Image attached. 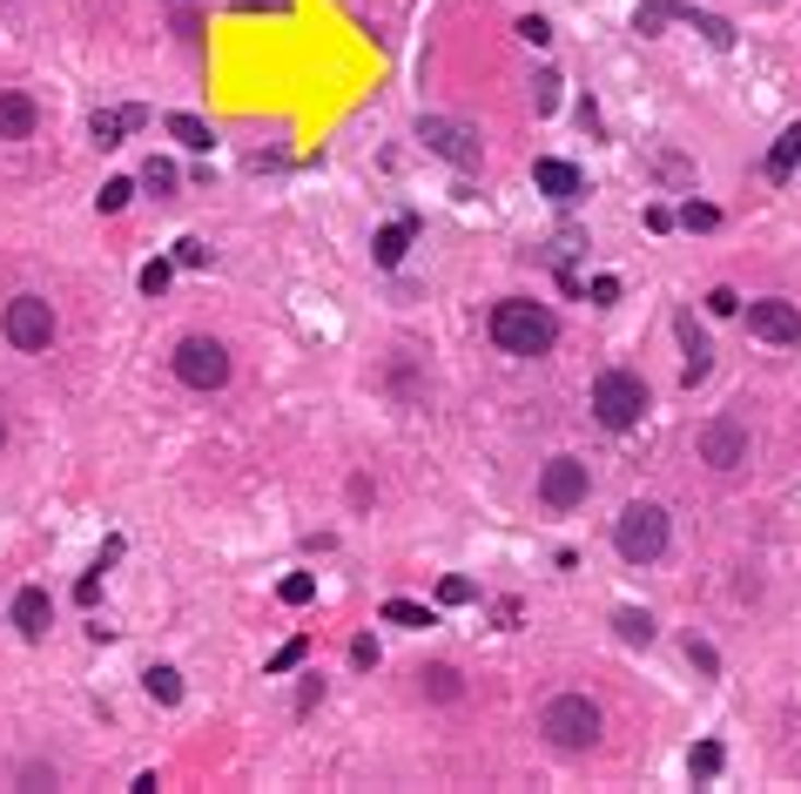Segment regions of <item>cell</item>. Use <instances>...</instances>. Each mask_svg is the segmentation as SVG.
Segmentation results:
<instances>
[{
    "label": "cell",
    "mask_w": 801,
    "mask_h": 794,
    "mask_svg": "<svg viewBox=\"0 0 801 794\" xmlns=\"http://www.w3.org/2000/svg\"><path fill=\"white\" fill-rule=\"evenodd\" d=\"M680 21H694V34H707V41H714V48H734V27H728V21H720V14H701V8H688V14H680Z\"/></svg>",
    "instance_id": "cb8c5ba5"
},
{
    "label": "cell",
    "mask_w": 801,
    "mask_h": 794,
    "mask_svg": "<svg viewBox=\"0 0 801 794\" xmlns=\"http://www.w3.org/2000/svg\"><path fill=\"white\" fill-rule=\"evenodd\" d=\"M169 276H176V256H169V263H163V256L142 263V290H148V297H163V290H169Z\"/></svg>",
    "instance_id": "f546056e"
},
{
    "label": "cell",
    "mask_w": 801,
    "mask_h": 794,
    "mask_svg": "<svg viewBox=\"0 0 801 794\" xmlns=\"http://www.w3.org/2000/svg\"><path fill=\"white\" fill-rule=\"evenodd\" d=\"M0 330H8L14 350H48L55 344V303L48 297H14L0 310Z\"/></svg>",
    "instance_id": "52a82bcc"
},
{
    "label": "cell",
    "mask_w": 801,
    "mask_h": 794,
    "mask_svg": "<svg viewBox=\"0 0 801 794\" xmlns=\"http://www.w3.org/2000/svg\"><path fill=\"white\" fill-rule=\"evenodd\" d=\"M210 243H203V236H182V243H176V269H210Z\"/></svg>",
    "instance_id": "484cf974"
},
{
    "label": "cell",
    "mask_w": 801,
    "mask_h": 794,
    "mask_svg": "<svg viewBox=\"0 0 801 794\" xmlns=\"http://www.w3.org/2000/svg\"><path fill=\"white\" fill-rule=\"evenodd\" d=\"M518 41H526V48H546V41H552V27H546L539 14H526V21H518Z\"/></svg>",
    "instance_id": "836d02e7"
},
{
    "label": "cell",
    "mask_w": 801,
    "mask_h": 794,
    "mask_svg": "<svg viewBox=\"0 0 801 794\" xmlns=\"http://www.w3.org/2000/svg\"><path fill=\"white\" fill-rule=\"evenodd\" d=\"M310 592H316V579L310 573H290L284 586H276V600H284V606H310Z\"/></svg>",
    "instance_id": "83f0119b"
},
{
    "label": "cell",
    "mask_w": 801,
    "mask_h": 794,
    "mask_svg": "<svg viewBox=\"0 0 801 794\" xmlns=\"http://www.w3.org/2000/svg\"><path fill=\"white\" fill-rule=\"evenodd\" d=\"M0 452H8V418H0Z\"/></svg>",
    "instance_id": "b9f144b4"
},
{
    "label": "cell",
    "mask_w": 801,
    "mask_h": 794,
    "mask_svg": "<svg viewBox=\"0 0 801 794\" xmlns=\"http://www.w3.org/2000/svg\"><path fill=\"white\" fill-rule=\"evenodd\" d=\"M350 660L357 666H378V640H371V633H364V640H350Z\"/></svg>",
    "instance_id": "8d00e7d4"
},
{
    "label": "cell",
    "mask_w": 801,
    "mask_h": 794,
    "mask_svg": "<svg viewBox=\"0 0 801 794\" xmlns=\"http://www.w3.org/2000/svg\"><path fill=\"white\" fill-rule=\"evenodd\" d=\"M34 129H41V108H34V95L8 88V95H0V142H27Z\"/></svg>",
    "instance_id": "7c38bea8"
},
{
    "label": "cell",
    "mask_w": 801,
    "mask_h": 794,
    "mask_svg": "<svg viewBox=\"0 0 801 794\" xmlns=\"http://www.w3.org/2000/svg\"><path fill=\"white\" fill-rule=\"evenodd\" d=\"M236 8H243V14H256V8H270V14H284V8H290V0H236Z\"/></svg>",
    "instance_id": "60d3db41"
},
{
    "label": "cell",
    "mask_w": 801,
    "mask_h": 794,
    "mask_svg": "<svg viewBox=\"0 0 801 794\" xmlns=\"http://www.w3.org/2000/svg\"><path fill=\"white\" fill-rule=\"evenodd\" d=\"M418 694H425V700H458V694H465L458 666H418Z\"/></svg>",
    "instance_id": "ac0fdd59"
},
{
    "label": "cell",
    "mask_w": 801,
    "mask_h": 794,
    "mask_svg": "<svg viewBox=\"0 0 801 794\" xmlns=\"http://www.w3.org/2000/svg\"><path fill=\"white\" fill-rule=\"evenodd\" d=\"M613 633L626 647H654V613H639V606H620L613 613Z\"/></svg>",
    "instance_id": "d6986e66"
},
{
    "label": "cell",
    "mask_w": 801,
    "mask_h": 794,
    "mask_svg": "<svg viewBox=\"0 0 801 794\" xmlns=\"http://www.w3.org/2000/svg\"><path fill=\"white\" fill-rule=\"evenodd\" d=\"M169 135H176L182 148H195V155H210V142H216L210 122H195V115H169Z\"/></svg>",
    "instance_id": "44dd1931"
},
{
    "label": "cell",
    "mask_w": 801,
    "mask_h": 794,
    "mask_svg": "<svg viewBox=\"0 0 801 794\" xmlns=\"http://www.w3.org/2000/svg\"><path fill=\"white\" fill-rule=\"evenodd\" d=\"M586 492H593V471L579 458H546V471H539L546 512H573V505H586Z\"/></svg>",
    "instance_id": "ba28073f"
},
{
    "label": "cell",
    "mask_w": 801,
    "mask_h": 794,
    "mask_svg": "<svg viewBox=\"0 0 801 794\" xmlns=\"http://www.w3.org/2000/svg\"><path fill=\"white\" fill-rule=\"evenodd\" d=\"M48 619H55L48 592H41V586H21V592H14V626H21V640H48Z\"/></svg>",
    "instance_id": "4fadbf2b"
},
{
    "label": "cell",
    "mask_w": 801,
    "mask_h": 794,
    "mask_svg": "<svg viewBox=\"0 0 801 794\" xmlns=\"http://www.w3.org/2000/svg\"><path fill=\"white\" fill-rule=\"evenodd\" d=\"M680 222L707 236V229H720V209H714V203H688V209H680Z\"/></svg>",
    "instance_id": "4dcf8cb0"
},
{
    "label": "cell",
    "mask_w": 801,
    "mask_h": 794,
    "mask_svg": "<svg viewBox=\"0 0 801 794\" xmlns=\"http://www.w3.org/2000/svg\"><path fill=\"white\" fill-rule=\"evenodd\" d=\"M418 142H425L431 155H445L452 169H478V163H486V142H478V129L452 122V115H418Z\"/></svg>",
    "instance_id": "5b68a950"
},
{
    "label": "cell",
    "mask_w": 801,
    "mask_h": 794,
    "mask_svg": "<svg viewBox=\"0 0 801 794\" xmlns=\"http://www.w3.org/2000/svg\"><path fill=\"white\" fill-rule=\"evenodd\" d=\"M701 465L707 471H741L748 465V424L741 418H707L701 424Z\"/></svg>",
    "instance_id": "9c48e42d"
},
{
    "label": "cell",
    "mask_w": 801,
    "mask_h": 794,
    "mask_svg": "<svg viewBox=\"0 0 801 794\" xmlns=\"http://www.w3.org/2000/svg\"><path fill=\"white\" fill-rule=\"evenodd\" d=\"M539 734L559 747V754H586L599 741V707L586 694H552L546 713H539Z\"/></svg>",
    "instance_id": "3957f363"
},
{
    "label": "cell",
    "mask_w": 801,
    "mask_h": 794,
    "mask_svg": "<svg viewBox=\"0 0 801 794\" xmlns=\"http://www.w3.org/2000/svg\"><path fill=\"white\" fill-rule=\"evenodd\" d=\"M720 761H728V754H720V741H694L688 774H694V781H714V774H720Z\"/></svg>",
    "instance_id": "7402d4cb"
},
{
    "label": "cell",
    "mask_w": 801,
    "mask_h": 794,
    "mask_svg": "<svg viewBox=\"0 0 801 794\" xmlns=\"http://www.w3.org/2000/svg\"><path fill=\"white\" fill-rule=\"evenodd\" d=\"M405 250H411V222H391V229H378V236H371L378 269H397V263H405Z\"/></svg>",
    "instance_id": "e0dca14e"
},
{
    "label": "cell",
    "mask_w": 801,
    "mask_h": 794,
    "mask_svg": "<svg viewBox=\"0 0 801 794\" xmlns=\"http://www.w3.org/2000/svg\"><path fill=\"white\" fill-rule=\"evenodd\" d=\"M142 122H148V115H142V108H101V115H95V122H88V135H95L101 148H115V142H122V135H135Z\"/></svg>",
    "instance_id": "9a60e30c"
},
{
    "label": "cell",
    "mask_w": 801,
    "mask_h": 794,
    "mask_svg": "<svg viewBox=\"0 0 801 794\" xmlns=\"http://www.w3.org/2000/svg\"><path fill=\"white\" fill-rule=\"evenodd\" d=\"M142 687H148V700L176 707V700H182V673H176V666H148V673H142Z\"/></svg>",
    "instance_id": "ffe728a7"
},
{
    "label": "cell",
    "mask_w": 801,
    "mask_h": 794,
    "mask_svg": "<svg viewBox=\"0 0 801 794\" xmlns=\"http://www.w3.org/2000/svg\"><path fill=\"white\" fill-rule=\"evenodd\" d=\"M129 203H135V182H129V176H115V182H101V195H95V209H101V216H122Z\"/></svg>",
    "instance_id": "603a6c76"
},
{
    "label": "cell",
    "mask_w": 801,
    "mask_h": 794,
    "mask_svg": "<svg viewBox=\"0 0 801 794\" xmlns=\"http://www.w3.org/2000/svg\"><path fill=\"white\" fill-rule=\"evenodd\" d=\"M95 592H101V566H95V573H82V586H74V600H82V606H88V600H95Z\"/></svg>",
    "instance_id": "f35d334b"
},
{
    "label": "cell",
    "mask_w": 801,
    "mask_h": 794,
    "mask_svg": "<svg viewBox=\"0 0 801 794\" xmlns=\"http://www.w3.org/2000/svg\"><path fill=\"white\" fill-rule=\"evenodd\" d=\"M384 619L391 626H438L431 606H418V600H384Z\"/></svg>",
    "instance_id": "d4e9b609"
},
{
    "label": "cell",
    "mask_w": 801,
    "mask_h": 794,
    "mask_svg": "<svg viewBox=\"0 0 801 794\" xmlns=\"http://www.w3.org/2000/svg\"><path fill=\"white\" fill-rule=\"evenodd\" d=\"M586 297H593V303H620V276H593Z\"/></svg>",
    "instance_id": "d590c367"
},
{
    "label": "cell",
    "mask_w": 801,
    "mask_h": 794,
    "mask_svg": "<svg viewBox=\"0 0 801 794\" xmlns=\"http://www.w3.org/2000/svg\"><path fill=\"white\" fill-rule=\"evenodd\" d=\"M465 600H471V579H458V573L438 579V606H465Z\"/></svg>",
    "instance_id": "1f68e13d"
},
{
    "label": "cell",
    "mask_w": 801,
    "mask_h": 794,
    "mask_svg": "<svg viewBox=\"0 0 801 794\" xmlns=\"http://www.w3.org/2000/svg\"><path fill=\"white\" fill-rule=\"evenodd\" d=\"M794 169H801V122L775 135V148H768V182H788Z\"/></svg>",
    "instance_id": "2e32d148"
},
{
    "label": "cell",
    "mask_w": 801,
    "mask_h": 794,
    "mask_svg": "<svg viewBox=\"0 0 801 794\" xmlns=\"http://www.w3.org/2000/svg\"><path fill=\"white\" fill-rule=\"evenodd\" d=\"M707 310H714V316H734V310H741V297H734V290H714V297H707Z\"/></svg>",
    "instance_id": "74e56055"
},
{
    "label": "cell",
    "mask_w": 801,
    "mask_h": 794,
    "mask_svg": "<svg viewBox=\"0 0 801 794\" xmlns=\"http://www.w3.org/2000/svg\"><path fill=\"white\" fill-rule=\"evenodd\" d=\"M680 350H688V364H680V377H688V384H701L707 371H714V344H707V330L694 324V316H680Z\"/></svg>",
    "instance_id": "5bb4252c"
},
{
    "label": "cell",
    "mask_w": 801,
    "mask_h": 794,
    "mask_svg": "<svg viewBox=\"0 0 801 794\" xmlns=\"http://www.w3.org/2000/svg\"><path fill=\"white\" fill-rule=\"evenodd\" d=\"M533 182L552 195V203H579V195H586V176H579L573 163H559V155H539V163H533Z\"/></svg>",
    "instance_id": "8fae6325"
},
{
    "label": "cell",
    "mask_w": 801,
    "mask_h": 794,
    "mask_svg": "<svg viewBox=\"0 0 801 794\" xmlns=\"http://www.w3.org/2000/svg\"><path fill=\"white\" fill-rule=\"evenodd\" d=\"M667 539H673L667 505H626L620 526H613V545H620L626 566H654V560H667Z\"/></svg>",
    "instance_id": "7a4b0ae2"
},
{
    "label": "cell",
    "mask_w": 801,
    "mask_h": 794,
    "mask_svg": "<svg viewBox=\"0 0 801 794\" xmlns=\"http://www.w3.org/2000/svg\"><path fill=\"white\" fill-rule=\"evenodd\" d=\"M142 189H148V195H176V163H163V155H155V163L142 169Z\"/></svg>",
    "instance_id": "4316f807"
},
{
    "label": "cell",
    "mask_w": 801,
    "mask_h": 794,
    "mask_svg": "<svg viewBox=\"0 0 801 794\" xmlns=\"http://www.w3.org/2000/svg\"><path fill=\"white\" fill-rule=\"evenodd\" d=\"M688 660H694V666H701V673H720V653H714V647H707V640H688Z\"/></svg>",
    "instance_id": "e575fe53"
},
{
    "label": "cell",
    "mask_w": 801,
    "mask_h": 794,
    "mask_svg": "<svg viewBox=\"0 0 801 794\" xmlns=\"http://www.w3.org/2000/svg\"><path fill=\"white\" fill-rule=\"evenodd\" d=\"M533 108H539V115L559 108V74H539V82H533Z\"/></svg>",
    "instance_id": "d6a6232c"
},
{
    "label": "cell",
    "mask_w": 801,
    "mask_h": 794,
    "mask_svg": "<svg viewBox=\"0 0 801 794\" xmlns=\"http://www.w3.org/2000/svg\"><path fill=\"white\" fill-rule=\"evenodd\" d=\"M492 344L512 357H546L559 344V316L533 297H505V303H492Z\"/></svg>",
    "instance_id": "6da1fadb"
},
{
    "label": "cell",
    "mask_w": 801,
    "mask_h": 794,
    "mask_svg": "<svg viewBox=\"0 0 801 794\" xmlns=\"http://www.w3.org/2000/svg\"><path fill=\"white\" fill-rule=\"evenodd\" d=\"M593 418L607 431H633L639 418H647V384H639L633 371H599L593 377Z\"/></svg>",
    "instance_id": "277c9868"
},
{
    "label": "cell",
    "mask_w": 801,
    "mask_h": 794,
    "mask_svg": "<svg viewBox=\"0 0 801 794\" xmlns=\"http://www.w3.org/2000/svg\"><path fill=\"white\" fill-rule=\"evenodd\" d=\"M748 330L761 344H801V310L788 297H754L748 303Z\"/></svg>",
    "instance_id": "30bf717a"
},
{
    "label": "cell",
    "mask_w": 801,
    "mask_h": 794,
    "mask_svg": "<svg viewBox=\"0 0 801 794\" xmlns=\"http://www.w3.org/2000/svg\"><path fill=\"white\" fill-rule=\"evenodd\" d=\"M316 700H324V681H303V694H297V713H310Z\"/></svg>",
    "instance_id": "ab89813d"
},
{
    "label": "cell",
    "mask_w": 801,
    "mask_h": 794,
    "mask_svg": "<svg viewBox=\"0 0 801 794\" xmlns=\"http://www.w3.org/2000/svg\"><path fill=\"white\" fill-rule=\"evenodd\" d=\"M303 653H310V640L297 633V640H284V647L270 653V673H290V666H303Z\"/></svg>",
    "instance_id": "f1b7e54d"
},
{
    "label": "cell",
    "mask_w": 801,
    "mask_h": 794,
    "mask_svg": "<svg viewBox=\"0 0 801 794\" xmlns=\"http://www.w3.org/2000/svg\"><path fill=\"white\" fill-rule=\"evenodd\" d=\"M169 364H176V377H182L189 390H223V384H229V350H223L216 337H182Z\"/></svg>",
    "instance_id": "8992f818"
}]
</instances>
